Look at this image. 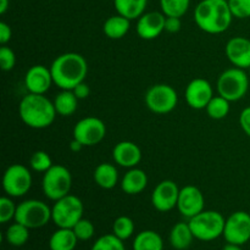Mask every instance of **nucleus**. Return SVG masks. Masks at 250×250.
I'll use <instances>...</instances> for the list:
<instances>
[{
  "label": "nucleus",
  "mask_w": 250,
  "mask_h": 250,
  "mask_svg": "<svg viewBox=\"0 0 250 250\" xmlns=\"http://www.w3.org/2000/svg\"><path fill=\"white\" fill-rule=\"evenodd\" d=\"M54 83L50 68L44 65H34L24 75V87L28 93L45 94Z\"/></svg>",
  "instance_id": "nucleus-16"
},
{
  "label": "nucleus",
  "mask_w": 250,
  "mask_h": 250,
  "mask_svg": "<svg viewBox=\"0 0 250 250\" xmlns=\"http://www.w3.org/2000/svg\"><path fill=\"white\" fill-rule=\"evenodd\" d=\"M148 0H114L117 14L128 20H137L146 12Z\"/></svg>",
  "instance_id": "nucleus-25"
},
{
  "label": "nucleus",
  "mask_w": 250,
  "mask_h": 250,
  "mask_svg": "<svg viewBox=\"0 0 250 250\" xmlns=\"http://www.w3.org/2000/svg\"><path fill=\"white\" fill-rule=\"evenodd\" d=\"M188 224L195 239L211 242L224 236L226 220L221 212L214 210H203L202 212L189 219Z\"/></svg>",
  "instance_id": "nucleus-4"
},
{
  "label": "nucleus",
  "mask_w": 250,
  "mask_h": 250,
  "mask_svg": "<svg viewBox=\"0 0 250 250\" xmlns=\"http://www.w3.org/2000/svg\"><path fill=\"white\" fill-rule=\"evenodd\" d=\"M32 187V175L28 168L20 164L9 166L2 176L4 192L11 198L26 195Z\"/></svg>",
  "instance_id": "nucleus-10"
},
{
  "label": "nucleus",
  "mask_w": 250,
  "mask_h": 250,
  "mask_svg": "<svg viewBox=\"0 0 250 250\" xmlns=\"http://www.w3.org/2000/svg\"><path fill=\"white\" fill-rule=\"evenodd\" d=\"M194 234L188 222H178L171 229L170 244L176 250H186L190 247Z\"/></svg>",
  "instance_id": "nucleus-22"
},
{
  "label": "nucleus",
  "mask_w": 250,
  "mask_h": 250,
  "mask_svg": "<svg viewBox=\"0 0 250 250\" xmlns=\"http://www.w3.org/2000/svg\"><path fill=\"white\" fill-rule=\"evenodd\" d=\"M242 246H237V244H232V243H227L226 246L224 247L222 250H243L241 248Z\"/></svg>",
  "instance_id": "nucleus-44"
},
{
  "label": "nucleus",
  "mask_w": 250,
  "mask_h": 250,
  "mask_svg": "<svg viewBox=\"0 0 250 250\" xmlns=\"http://www.w3.org/2000/svg\"><path fill=\"white\" fill-rule=\"evenodd\" d=\"M90 250H126V248H125L124 241L111 233L99 237Z\"/></svg>",
  "instance_id": "nucleus-32"
},
{
  "label": "nucleus",
  "mask_w": 250,
  "mask_h": 250,
  "mask_svg": "<svg viewBox=\"0 0 250 250\" xmlns=\"http://www.w3.org/2000/svg\"><path fill=\"white\" fill-rule=\"evenodd\" d=\"M148 185V176L141 168H129L121 181L122 192L128 195H136L143 192Z\"/></svg>",
  "instance_id": "nucleus-20"
},
{
  "label": "nucleus",
  "mask_w": 250,
  "mask_h": 250,
  "mask_svg": "<svg viewBox=\"0 0 250 250\" xmlns=\"http://www.w3.org/2000/svg\"><path fill=\"white\" fill-rule=\"evenodd\" d=\"M78 100L72 90L62 89L54 99L56 114L63 117L72 116L78 107Z\"/></svg>",
  "instance_id": "nucleus-26"
},
{
  "label": "nucleus",
  "mask_w": 250,
  "mask_h": 250,
  "mask_svg": "<svg viewBox=\"0 0 250 250\" xmlns=\"http://www.w3.org/2000/svg\"><path fill=\"white\" fill-rule=\"evenodd\" d=\"M10 0H0V14H5L9 9Z\"/></svg>",
  "instance_id": "nucleus-43"
},
{
  "label": "nucleus",
  "mask_w": 250,
  "mask_h": 250,
  "mask_svg": "<svg viewBox=\"0 0 250 250\" xmlns=\"http://www.w3.org/2000/svg\"><path fill=\"white\" fill-rule=\"evenodd\" d=\"M229 103L227 99H225L221 95L212 97L210 103L207 106V114L212 120H222L229 115Z\"/></svg>",
  "instance_id": "nucleus-30"
},
{
  "label": "nucleus",
  "mask_w": 250,
  "mask_h": 250,
  "mask_svg": "<svg viewBox=\"0 0 250 250\" xmlns=\"http://www.w3.org/2000/svg\"><path fill=\"white\" fill-rule=\"evenodd\" d=\"M205 207V199L202 190L195 186H186L180 190L177 209L181 215L187 219H192L202 212Z\"/></svg>",
  "instance_id": "nucleus-15"
},
{
  "label": "nucleus",
  "mask_w": 250,
  "mask_h": 250,
  "mask_svg": "<svg viewBox=\"0 0 250 250\" xmlns=\"http://www.w3.org/2000/svg\"><path fill=\"white\" fill-rule=\"evenodd\" d=\"M112 159L121 167L133 168L142 160L141 148L133 142H120L112 149Z\"/></svg>",
  "instance_id": "nucleus-19"
},
{
  "label": "nucleus",
  "mask_w": 250,
  "mask_h": 250,
  "mask_svg": "<svg viewBox=\"0 0 250 250\" xmlns=\"http://www.w3.org/2000/svg\"><path fill=\"white\" fill-rule=\"evenodd\" d=\"M224 238L227 243L244 246L250 241V215L246 211H236L226 219Z\"/></svg>",
  "instance_id": "nucleus-12"
},
{
  "label": "nucleus",
  "mask_w": 250,
  "mask_h": 250,
  "mask_svg": "<svg viewBox=\"0 0 250 250\" xmlns=\"http://www.w3.org/2000/svg\"><path fill=\"white\" fill-rule=\"evenodd\" d=\"M19 114L22 122L31 128L43 129L50 126L56 117L54 102L44 94L28 93L19 105Z\"/></svg>",
  "instance_id": "nucleus-3"
},
{
  "label": "nucleus",
  "mask_w": 250,
  "mask_h": 250,
  "mask_svg": "<svg viewBox=\"0 0 250 250\" xmlns=\"http://www.w3.org/2000/svg\"><path fill=\"white\" fill-rule=\"evenodd\" d=\"M0 65L2 71H11L16 65V55L9 46L2 45L0 48Z\"/></svg>",
  "instance_id": "nucleus-37"
},
{
  "label": "nucleus",
  "mask_w": 250,
  "mask_h": 250,
  "mask_svg": "<svg viewBox=\"0 0 250 250\" xmlns=\"http://www.w3.org/2000/svg\"><path fill=\"white\" fill-rule=\"evenodd\" d=\"M5 239L9 244L14 247H22L28 242L29 229L20 222L15 221V224L10 225L5 232Z\"/></svg>",
  "instance_id": "nucleus-28"
},
{
  "label": "nucleus",
  "mask_w": 250,
  "mask_h": 250,
  "mask_svg": "<svg viewBox=\"0 0 250 250\" xmlns=\"http://www.w3.org/2000/svg\"><path fill=\"white\" fill-rule=\"evenodd\" d=\"M72 187V176L67 167L62 165H53L44 172L42 180L43 193L48 199L56 202L70 194Z\"/></svg>",
  "instance_id": "nucleus-7"
},
{
  "label": "nucleus",
  "mask_w": 250,
  "mask_h": 250,
  "mask_svg": "<svg viewBox=\"0 0 250 250\" xmlns=\"http://www.w3.org/2000/svg\"><path fill=\"white\" fill-rule=\"evenodd\" d=\"M180 190L173 181H161L151 193V204L160 212L171 211L177 207Z\"/></svg>",
  "instance_id": "nucleus-13"
},
{
  "label": "nucleus",
  "mask_w": 250,
  "mask_h": 250,
  "mask_svg": "<svg viewBox=\"0 0 250 250\" xmlns=\"http://www.w3.org/2000/svg\"><path fill=\"white\" fill-rule=\"evenodd\" d=\"M78 238L72 229H58L49 239L50 250H75Z\"/></svg>",
  "instance_id": "nucleus-24"
},
{
  "label": "nucleus",
  "mask_w": 250,
  "mask_h": 250,
  "mask_svg": "<svg viewBox=\"0 0 250 250\" xmlns=\"http://www.w3.org/2000/svg\"><path fill=\"white\" fill-rule=\"evenodd\" d=\"M106 134V126L100 119L94 116L80 120L73 127V138L83 146H93L99 144Z\"/></svg>",
  "instance_id": "nucleus-11"
},
{
  "label": "nucleus",
  "mask_w": 250,
  "mask_h": 250,
  "mask_svg": "<svg viewBox=\"0 0 250 250\" xmlns=\"http://www.w3.org/2000/svg\"><path fill=\"white\" fill-rule=\"evenodd\" d=\"M94 182L103 189H112L119 182V171L116 166L109 163H103L95 167Z\"/></svg>",
  "instance_id": "nucleus-21"
},
{
  "label": "nucleus",
  "mask_w": 250,
  "mask_h": 250,
  "mask_svg": "<svg viewBox=\"0 0 250 250\" xmlns=\"http://www.w3.org/2000/svg\"><path fill=\"white\" fill-rule=\"evenodd\" d=\"M72 92L75 93V95L80 100L85 99V98L89 97V94H90L89 85H88L87 83H84V82H82V83H80L78 85H76V87L72 89Z\"/></svg>",
  "instance_id": "nucleus-41"
},
{
  "label": "nucleus",
  "mask_w": 250,
  "mask_h": 250,
  "mask_svg": "<svg viewBox=\"0 0 250 250\" xmlns=\"http://www.w3.org/2000/svg\"><path fill=\"white\" fill-rule=\"evenodd\" d=\"M181 27H182V22H181L180 17L166 16V22H165L166 32H168V33H177V32H180Z\"/></svg>",
  "instance_id": "nucleus-39"
},
{
  "label": "nucleus",
  "mask_w": 250,
  "mask_h": 250,
  "mask_svg": "<svg viewBox=\"0 0 250 250\" xmlns=\"http://www.w3.org/2000/svg\"><path fill=\"white\" fill-rule=\"evenodd\" d=\"M177 92L168 84H155L146 93V105L154 114H168L177 106Z\"/></svg>",
  "instance_id": "nucleus-9"
},
{
  "label": "nucleus",
  "mask_w": 250,
  "mask_h": 250,
  "mask_svg": "<svg viewBox=\"0 0 250 250\" xmlns=\"http://www.w3.org/2000/svg\"><path fill=\"white\" fill-rule=\"evenodd\" d=\"M51 220V208L46 203L28 199L17 205L15 221L24 225L29 229L44 227Z\"/></svg>",
  "instance_id": "nucleus-8"
},
{
  "label": "nucleus",
  "mask_w": 250,
  "mask_h": 250,
  "mask_svg": "<svg viewBox=\"0 0 250 250\" xmlns=\"http://www.w3.org/2000/svg\"><path fill=\"white\" fill-rule=\"evenodd\" d=\"M29 166L36 172H46L53 166V161L45 151H36L29 159Z\"/></svg>",
  "instance_id": "nucleus-33"
},
{
  "label": "nucleus",
  "mask_w": 250,
  "mask_h": 250,
  "mask_svg": "<svg viewBox=\"0 0 250 250\" xmlns=\"http://www.w3.org/2000/svg\"><path fill=\"white\" fill-rule=\"evenodd\" d=\"M232 15L236 19H248L250 17V0H227Z\"/></svg>",
  "instance_id": "nucleus-36"
},
{
  "label": "nucleus",
  "mask_w": 250,
  "mask_h": 250,
  "mask_svg": "<svg viewBox=\"0 0 250 250\" xmlns=\"http://www.w3.org/2000/svg\"><path fill=\"white\" fill-rule=\"evenodd\" d=\"M249 75H250V68H249Z\"/></svg>",
  "instance_id": "nucleus-45"
},
{
  "label": "nucleus",
  "mask_w": 250,
  "mask_h": 250,
  "mask_svg": "<svg viewBox=\"0 0 250 250\" xmlns=\"http://www.w3.org/2000/svg\"><path fill=\"white\" fill-rule=\"evenodd\" d=\"M112 233L121 241L131 238L134 233V222L128 216L117 217L112 225Z\"/></svg>",
  "instance_id": "nucleus-31"
},
{
  "label": "nucleus",
  "mask_w": 250,
  "mask_h": 250,
  "mask_svg": "<svg viewBox=\"0 0 250 250\" xmlns=\"http://www.w3.org/2000/svg\"><path fill=\"white\" fill-rule=\"evenodd\" d=\"M226 56L234 67L250 68V39L234 37L226 44Z\"/></svg>",
  "instance_id": "nucleus-18"
},
{
  "label": "nucleus",
  "mask_w": 250,
  "mask_h": 250,
  "mask_svg": "<svg viewBox=\"0 0 250 250\" xmlns=\"http://www.w3.org/2000/svg\"><path fill=\"white\" fill-rule=\"evenodd\" d=\"M12 37V31L11 27L6 23V22H0V43L2 45L10 42Z\"/></svg>",
  "instance_id": "nucleus-40"
},
{
  "label": "nucleus",
  "mask_w": 250,
  "mask_h": 250,
  "mask_svg": "<svg viewBox=\"0 0 250 250\" xmlns=\"http://www.w3.org/2000/svg\"><path fill=\"white\" fill-rule=\"evenodd\" d=\"M186 102L192 109H207L208 104L214 97L211 83L205 78H194L188 83L185 92Z\"/></svg>",
  "instance_id": "nucleus-14"
},
{
  "label": "nucleus",
  "mask_w": 250,
  "mask_h": 250,
  "mask_svg": "<svg viewBox=\"0 0 250 250\" xmlns=\"http://www.w3.org/2000/svg\"><path fill=\"white\" fill-rule=\"evenodd\" d=\"M82 200L72 194L56 200L51 208V221L59 229H72L81 219H83Z\"/></svg>",
  "instance_id": "nucleus-6"
},
{
  "label": "nucleus",
  "mask_w": 250,
  "mask_h": 250,
  "mask_svg": "<svg viewBox=\"0 0 250 250\" xmlns=\"http://www.w3.org/2000/svg\"><path fill=\"white\" fill-rule=\"evenodd\" d=\"M216 88L219 95L229 102H238L248 93L249 76L243 68H229L220 75Z\"/></svg>",
  "instance_id": "nucleus-5"
},
{
  "label": "nucleus",
  "mask_w": 250,
  "mask_h": 250,
  "mask_svg": "<svg viewBox=\"0 0 250 250\" xmlns=\"http://www.w3.org/2000/svg\"><path fill=\"white\" fill-rule=\"evenodd\" d=\"M129 27H131V20L117 14L115 16L109 17L104 22L103 32L110 39H121L129 31Z\"/></svg>",
  "instance_id": "nucleus-23"
},
{
  "label": "nucleus",
  "mask_w": 250,
  "mask_h": 250,
  "mask_svg": "<svg viewBox=\"0 0 250 250\" xmlns=\"http://www.w3.org/2000/svg\"><path fill=\"white\" fill-rule=\"evenodd\" d=\"M232 20L233 15L227 0H202L194 10L195 23L205 33H224Z\"/></svg>",
  "instance_id": "nucleus-1"
},
{
  "label": "nucleus",
  "mask_w": 250,
  "mask_h": 250,
  "mask_svg": "<svg viewBox=\"0 0 250 250\" xmlns=\"http://www.w3.org/2000/svg\"><path fill=\"white\" fill-rule=\"evenodd\" d=\"M72 229L75 232L76 237L78 238V241H89L95 233L94 225L92 224V221H89L87 219H81L72 227Z\"/></svg>",
  "instance_id": "nucleus-34"
},
{
  "label": "nucleus",
  "mask_w": 250,
  "mask_h": 250,
  "mask_svg": "<svg viewBox=\"0 0 250 250\" xmlns=\"http://www.w3.org/2000/svg\"><path fill=\"white\" fill-rule=\"evenodd\" d=\"M190 0H160L161 12L167 17H182L188 11Z\"/></svg>",
  "instance_id": "nucleus-29"
},
{
  "label": "nucleus",
  "mask_w": 250,
  "mask_h": 250,
  "mask_svg": "<svg viewBox=\"0 0 250 250\" xmlns=\"http://www.w3.org/2000/svg\"><path fill=\"white\" fill-rule=\"evenodd\" d=\"M54 84L60 89L72 90L84 82L88 75V63L84 56L78 53H65L59 55L50 66Z\"/></svg>",
  "instance_id": "nucleus-2"
},
{
  "label": "nucleus",
  "mask_w": 250,
  "mask_h": 250,
  "mask_svg": "<svg viewBox=\"0 0 250 250\" xmlns=\"http://www.w3.org/2000/svg\"><path fill=\"white\" fill-rule=\"evenodd\" d=\"M166 16L163 12H144L137 22V33L142 39L153 41L165 31Z\"/></svg>",
  "instance_id": "nucleus-17"
},
{
  "label": "nucleus",
  "mask_w": 250,
  "mask_h": 250,
  "mask_svg": "<svg viewBox=\"0 0 250 250\" xmlns=\"http://www.w3.org/2000/svg\"><path fill=\"white\" fill-rule=\"evenodd\" d=\"M132 248L133 250H164V241L158 232L146 229L137 234Z\"/></svg>",
  "instance_id": "nucleus-27"
},
{
  "label": "nucleus",
  "mask_w": 250,
  "mask_h": 250,
  "mask_svg": "<svg viewBox=\"0 0 250 250\" xmlns=\"http://www.w3.org/2000/svg\"><path fill=\"white\" fill-rule=\"evenodd\" d=\"M17 205L11 200V197L0 198V222L7 224L11 220H15Z\"/></svg>",
  "instance_id": "nucleus-35"
},
{
  "label": "nucleus",
  "mask_w": 250,
  "mask_h": 250,
  "mask_svg": "<svg viewBox=\"0 0 250 250\" xmlns=\"http://www.w3.org/2000/svg\"><path fill=\"white\" fill-rule=\"evenodd\" d=\"M239 125L244 133L250 138V106L244 107L239 115Z\"/></svg>",
  "instance_id": "nucleus-38"
},
{
  "label": "nucleus",
  "mask_w": 250,
  "mask_h": 250,
  "mask_svg": "<svg viewBox=\"0 0 250 250\" xmlns=\"http://www.w3.org/2000/svg\"><path fill=\"white\" fill-rule=\"evenodd\" d=\"M82 148H83V146L77 141V139L73 138V141L70 143V149H71V151H73V153H78V151H80Z\"/></svg>",
  "instance_id": "nucleus-42"
}]
</instances>
